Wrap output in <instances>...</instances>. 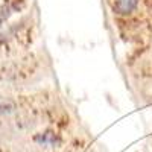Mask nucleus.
<instances>
[{
  "mask_svg": "<svg viewBox=\"0 0 152 152\" xmlns=\"http://www.w3.org/2000/svg\"><path fill=\"white\" fill-rule=\"evenodd\" d=\"M107 2L110 8L113 9V12L120 14V15L131 14L138 5V0H107Z\"/></svg>",
  "mask_w": 152,
  "mask_h": 152,
  "instance_id": "1",
  "label": "nucleus"
},
{
  "mask_svg": "<svg viewBox=\"0 0 152 152\" xmlns=\"http://www.w3.org/2000/svg\"><path fill=\"white\" fill-rule=\"evenodd\" d=\"M15 110V102L11 100L9 97L0 96V114H8Z\"/></svg>",
  "mask_w": 152,
  "mask_h": 152,
  "instance_id": "2",
  "label": "nucleus"
},
{
  "mask_svg": "<svg viewBox=\"0 0 152 152\" xmlns=\"http://www.w3.org/2000/svg\"><path fill=\"white\" fill-rule=\"evenodd\" d=\"M37 140L41 142V143L46 145V146H55V145L59 143V138H58L55 134H52V132H46V134H43L41 137H38Z\"/></svg>",
  "mask_w": 152,
  "mask_h": 152,
  "instance_id": "3",
  "label": "nucleus"
}]
</instances>
